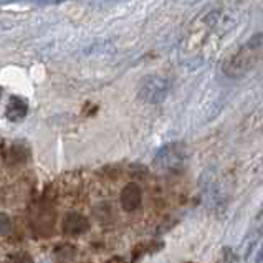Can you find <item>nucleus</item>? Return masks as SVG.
Returning a JSON list of instances; mask_svg holds the SVG:
<instances>
[{"label":"nucleus","mask_w":263,"mask_h":263,"mask_svg":"<svg viewBox=\"0 0 263 263\" xmlns=\"http://www.w3.org/2000/svg\"><path fill=\"white\" fill-rule=\"evenodd\" d=\"M89 229V222L85 215L78 212H70L63 219V232L66 235H81Z\"/></svg>","instance_id":"obj_5"},{"label":"nucleus","mask_w":263,"mask_h":263,"mask_svg":"<svg viewBox=\"0 0 263 263\" xmlns=\"http://www.w3.org/2000/svg\"><path fill=\"white\" fill-rule=\"evenodd\" d=\"M27 115V101L22 98H12L7 108V118L12 121H20L22 118H25Z\"/></svg>","instance_id":"obj_6"},{"label":"nucleus","mask_w":263,"mask_h":263,"mask_svg":"<svg viewBox=\"0 0 263 263\" xmlns=\"http://www.w3.org/2000/svg\"><path fill=\"white\" fill-rule=\"evenodd\" d=\"M10 261H12V263H33L32 257H30V255L25 253V252L13 253L12 257H10Z\"/></svg>","instance_id":"obj_8"},{"label":"nucleus","mask_w":263,"mask_h":263,"mask_svg":"<svg viewBox=\"0 0 263 263\" xmlns=\"http://www.w3.org/2000/svg\"><path fill=\"white\" fill-rule=\"evenodd\" d=\"M187 159V153L185 147L182 144H167L166 147H162L159 153H157L154 164L157 169L166 171V172H174L179 171L184 166V162Z\"/></svg>","instance_id":"obj_2"},{"label":"nucleus","mask_w":263,"mask_h":263,"mask_svg":"<svg viewBox=\"0 0 263 263\" xmlns=\"http://www.w3.org/2000/svg\"><path fill=\"white\" fill-rule=\"evenodd\" d=\"M169 93V81L164 77H151L144 80L141 89H139V96L147 103H159Z\"/></svg>","instance_id":"obj_3"},{"label":"nucleus","mask_w":263,"mask_h":263,"mask_svg":"<svg viewBox=\"0 0 263 263\" xmlns=\"http://www.w3.org/2000/svg\"><path fill=\"white\" fill-rule=\"evenodd\" d=\"M12 232V220L7 214L0 212V237L9 235Z\"/></svg>","instance_id":"obj_7"},{"label":"nucleus","mask_w":263,"mask_h":263,"mask_svg":"<svg viewBox=\"0 0 263 263\" xmlns=\"http://www.w3.org/2000/svg\"><path fill=\"white\" fill-rule=\"evenodd\" d=\"M261 57H263V35L258 33L245 45H242L230 57V60L223 66V71L229 77H240V74H243L250 68H253Z\"/></svg>","instance_id":"obj_1"},{"label":"nucleus","mask_w":263,"mask_h":263,"mask_svg":"<svg viewBox=\"0 0 263 263\" xmlns=\"http://www.w3.org/2000/svg\"><path fill=\"white\" fill-rule=\"evenodd\" d=\"M119 202H121V207L126 212H134L136 209H139L141 202H142V191L136 182H129L126 184L121 194H119Z\"/></svg>","instance_id":"obj_4"}]
</instances>
